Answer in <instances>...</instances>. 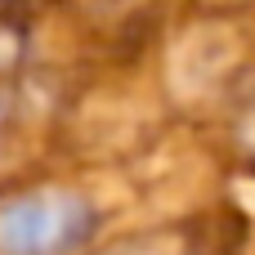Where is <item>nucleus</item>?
I'll return each instance as SVG.
<instances>
[{
  "label": "nucleus",
  "mask_w": 255,
  "mask_h": 255,
  "mask_svg": "<svg viewBox=\"0 0 255 255\" xmlns=\"http://www.w3.org/2000/svg\"><path fill=\"white\" fill-rule=\"evenodd\" d=\"M94 229V211L72 193L18 197L0 211V251L9 255H63L76 251Z\"/></svg>",
  "instance_id": "f257e3e1"
}]
</instances>
